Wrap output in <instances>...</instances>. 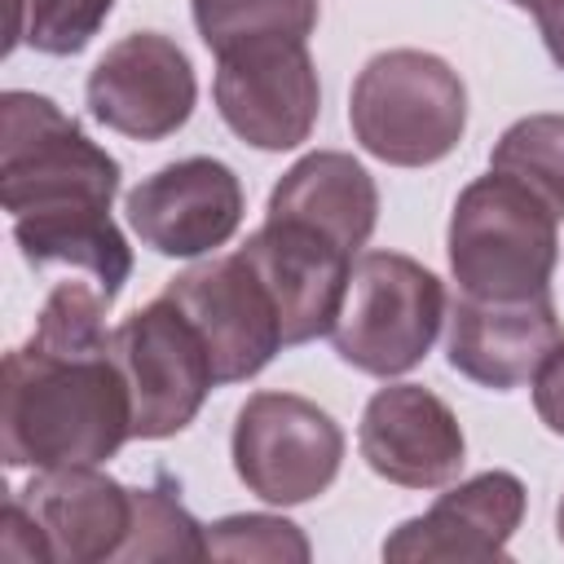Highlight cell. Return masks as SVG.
Here are the masks:
<instances>
[{"label": "cell", "instance_id": "4", "mask_svg": "<svg viewBox=\"0 0 564 564\" xmlns=\"http://www.w3.org/2000/svg\"><path fill=\"white\" fill-rule=\"evenodd\" d=\"M348 123L357 145L379 163L427 167L463 141L467 88L445 57L423 48H388L357 70Z\"/></svg>", "mask_w": 564, "mask_h": 564}, {"label": "cell", "instance_id": "22", "mask_svg": "<svg viewBox=\"0 0 564 564\" xmlns=\"http://www.w3.org/2000/svg\"><path fill=\"white\" fill-rule=\"evenodd\" d=\"M313 555L300 524L286 516H225L207 524V560H260V564H304Z\"/></svg>", "mask_w": 564, "mask_h": 564}, {"label": "cell", "instance_id": "6", "mask_svg": "<svg viewBox=\"0 0 564 564\" xmlns=\"http://www.w3.org/2000/svg\"><path fill=\"white\" fill-rule=\"evenodd\" d=\"M229 454L247 494L273 507H300L335 485L344 432L308 397L251 392L234 419Z\"/></svg>", "mask_w": 564, "mask_h": 564}, {"label": "cell", "instance_id": "5", "mask_svg": "<svg viewBox=\"0 0 564 564\" xmlns=\"http://www.w3.org/2000/svg\"><path fill=\"white\" fill-rule=\"evenodd\" d=\"M445 282L401 251H361L348 273L344 308L330 326L339 361L392 379L414 370L445 322Z\"/></svg>", "mask_w": 564, "mask_h": 564}, {"label": "cell", "instance_id": "9", "mask_svg": "<svg viewBox=\"0 0 564 564\" xmlns=\"http://www.w3.org/2000/svg\"><path fill=\"white\" fill-rule=\"evenodd\" d=\"M163 295L198 326V335L212 352L216 388L256 379L282 348L278 308H273L264 282L251 273V264L238 251L176 273L163 286Z\"/></svg>", "mask_w": 564, "mask_h": 564}, {"label": "cell", "instance_id": "25", "mask_svg": "<svg viewBox=\"0 0 564 564\" xmlns=\"http://www.w3.org/2000/svg\"><path fill=\"white\" fill-rule=\"evenodd\" d=\"M533 410L555 436H564V339L551 348V357L533 375Z\"/></svg>", "mask_w": 564, "mask_h": 564}, {"label": "cell", "instance_id": "26", "mask_svg": "<svg viewBox=\"0 0 564 564\" xmlns=\"http://www.w3.org/2000/svg\"><path fill=\"white\" fill-rule=\"evenodd\" d=\"M516 9L533 13L538 31H542V44L551 48L555 40H564V0H511Z\"/></svg>", "mask_w": 564, "mask_h": 564}, {"label": "cell", "instance_id": "2", "mask_svg": "<svg viewBox=\"0 0 564 564\" xmlns=\"http://www.w3.org/2000/svg\"><path fill=\"white\" fill-rule=\"evenodd\" d=\"M119 176V159H110L53 97L26 88L0 97V203L13 220L110 212Z\"/></svg>", "mask_w": 564, "mask_h": 564}, {"label": "cell", "instance_id": "21", "mask_svg": "<svg viewBox=\"0 0 564 564\" xmlns=\"http://www.w3.org/2000/svg\"><path fill=\"white\" fill-rule=\"evenodd\" d=\"M119 560H207V529L172 489H132V533Z\"/></svg>", "mask_w": 564, "mask_h": 564}, {"label": "cell", "instance_id": "12", "mask_svg": "<svg viewBox=\"0 0 564 564\" xmlns=\"http://www.w3.org/2000/svg\"><path fill=\"white\" fill-rule=\"evenodd\" d=\"M238 256L251 264L278 308L282 348L330 335L352 273V256L339 242L308 225L264 216V225L238 247Z\"/></svg>", "mask_w": 564, "mask_h": 564}, {"label": "cell", "instance_id": "8", "mask_svg": "<svg viewBox=\"0 0 564 564\" xmlns=\"http://www.w3.org/2000/svg\"><path fill=\"white\" fill-rule=\"evenodd\" d=\"M212 97L225 128L269 154L304 145L322 110L308 44H251L216 57Z\"/></svg>", "mask_w": 564, "mask_h": 564}, {"label": "cell", "instance_id": "13", "mask_svg": "<svg viewBox=\"0 0 564 564\" xmlns=\"http://www.w3.org/2000/svg\"><path fill=\"white\" fill-rule=\"evenodd\" d=\"M357 449L375 476L401 489H445L467 458L454 410L423 383L379 388L361 410Z\"/></svg>", "mask_w": 564, "mask_h": 564}, {"label": "cell", "instance_id": "3", "mask_svg": "<svg viewBox=\"0 0 564 564\" xmlns=\"http://www.w3.org/2000/svg\"><path fill=\"white\" fill-rule=\"evenodd\" d=\"M555 212L520 181L489 167L476 176L449 212V273L458 295L476 300H529L551 291L560 260Z\"/></svg>", "mask_w": 564, "mask_h": 564}, {"label": "cell", "instance_id": "14", "mask_svg": "<svg viewBox=\"0 0 564 564\" xmlns=\"http://www.w3.org/2000/svg\"><path fill=\"white\" fill-rule=\"evenodd\" d=\"M524 485L511 471H480L445 489L423 516L397 524L383 538L392 564H485L507 560V542L524 520Z\"/></svg>", "mask_w": 564, "mask_h": 564}, {"label": "cell", "instance_id": "10", "mask_svg": "<svg viewBox=\"0 0 564 564\" xmlns=\"http://www.w3.org/2000/svg\"><path fill=\"white\" fill-rule=\"evenodd\" d=\"M88 110L119 137L163 141L194 115L198 79L185 48L159 31H132L101 53L84 84Z\"/></svg>", "mask_w": 564, "mask_h": 564}, {"label": "cell", "instance_id": "27", "mask_svg": "<svg viewBox=\"0 0 564 564\" xmlns=\"http://www.w3.org/2000/svg\"><path fill=\"white\" fill-rule=\"evenodd\" d=\"M555 533H560V542H564V498H560V507H555Z\"/></svg>", "mask_w": 564, "mask_h": 564}, {"label": "cell", "instance_id": "19", "mask_svg": "<svg viewBox=\"0 0 564 564\" xmlns=\"http://www.w3.org/2000/svg\"><path fill=\"white\" fill-rule=\"evenodd\" d=\"M203 44L225 57L251 44H308L322 0H189Z\"/></svg>", "mask_w": 564, "mask_h": 564}, {"label": "cell", "instance_id": "15", "mask_svg": "<svg viewBox=\"0 0 564 564\" xmlns=\"http://www.w3.org/2000/svg\"><path fill=\"white\" fill-rule=\"evenodd\" d=\"M564 339L551 291L529 300H476L458 295L449 308V366L494 392H511L529 383L551 348Z\"/></svg>", "mask_w": 564, "mask_h": 564}, {"label": "cell", "instance_id": "7", "mask_svg": "<svg viewBox=\"0 0 564 564\" xmlns=\"http://www.w3.org/2000/svg\"><path fill=\"white\" fill-rule=\"evenodd\" d=\"M110 357L119 361L132 397V436L163 441L194 423L216 388L212 352L198 326L167 300H150L110 330Z\"/></svg>", "mask_w": 564, "mask_h": 564}, {"label": "cell", "instance_id": "24", "mask_svg": "<svg viewBox=\"0 0 564 564\" xmlns=\"http://www.w3.org/2000/svg\"><path fill=\"white\" fill-rule=\"evenodd\" d=\"M0 560H13V564H53L40 524L22 507L18 494L4 502V516H0Z\"/></svg>", "mask_w": 564, "mask_h": 564}, {"label": "cell", "instance_id": "23", "mask_svg": "<svg viewBox=\"0 0 564 564\" xmlns=\"http://www.w3.org/2000/svg\"><path fill=\"white\" fill-rule=\"evenodd\" d=\"M115 0H18V35L48 57H75L106 26Z\"/></svg>", "mask_w": 564, "mask_h": 564}, {"label": "cell", "instance_id": "20", "mask_svg": "<svg viewBox=\"0 0 564 564\" xmlns=\"http://www.w3.org/2000/svg\"><path fill=\"white\" fill-rule=\"evenodd\" d=\"M489 167L533 189L564 220V115L516 119L489 154Z\"/></svg>", "mask_w": 564, "mask_h": 564}, {"label": "cell", "instance_id": "1", "mask_svg": "<svg viewBox=\"0 0 564 564\" xmlns=\"http://www.w3.org/2000/svg\"><path fill=\"white\" fill-rule=\"evenodd\" d=\"M110 295L57 282L26 344L0 370L4 467H97L132 436V397L106 330Z\"/></svg>", "mask_w": 564, "mask_h": 564}, {"label": "cell", "instance_id": "16", "mask_svg": "<svg viewBox=\"0 0 564 564\" xmlns=\"http://www.w3.org/2000/svg\"><path fill=\"white\" fill-rule=\"evenodd\" d=\"M18 498L35 516L53 564L119 560L132 533V489L97 467H48Z\"/></svg>", "mask_w": 564, "mask_h": 564}, {"label": "cell", "instance_id": "17", "mask_svg": "<svg viewBox=\"0 0 564 564\" xmlns=\"http://www.w3.org/2000/svg\"><path fill=\"white\" fill-rule=\"evenodd\" d=\"M264 216L308 225L330 242H339L348 256H357L370 242L379 220V185L352 154L313 150L282 172Z\"/></svg>", "mask_w": 564, "mask_h": 564}, {"label": "cell", "instance_id": "18", "mask_svg": "<svg viewBox=\"0 0 564 564\" xmlns=\"http://www.w3.org/2000/svg\"><path fill=\"white\" fill-rule=\"evenodd\" d=\"M13 238L31 264H70L88 273L110 300L132 273V247L110 212H66V216H18Z\"/></svg>", "mask_w": 564, "mask_h": 564}, {"label": "cell", "instance_id": "11", "mask_svg": "<svg viewBox=\"0 0 564 564\" xmlns=\"http://www.w3.org/2000/svg\"><path fill=\"white\" fill-rule=\"evenodd\" d=\"M242 181L229 163L207 154L176 159L150 172L123 198L128 225L141 247L172 260H198L225 247L242 225Z\"/></svg>", "mask_w": 564, "mask_h": 564}]
</instances>
